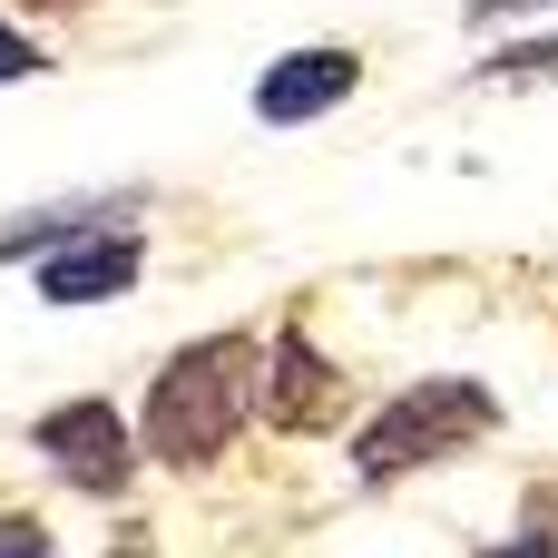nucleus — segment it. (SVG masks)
<instances>
[{
    "instance_id": "nucleus-5",
    "label": "nucleus",
    "mask_w": 558,
    "mask_h": 558,
    "mask_svg": "<svg viewBox=\"0 0 558 558\" xmlns=\"http://www.w3.org/2000/svg\"><path fill=\"white\" fill-rule=\"evenodd\" d=\"M353 88H363V59H353V49H284V59L255 78V118H265V128H314V118H333Z\"/></svg>"
},
{
    "instance_id": "nucleus-6",
    "label": "nucleus",
    "mask_w": 558,
    "mask_h": 558,
    "mask_svg": "<svg viewBox=\"0 0 558 558\" xmlns=\"http://www.w3.org/2000/svg\"><path fill=\"white\" fill-rule=\"evenodd\" d=\"M255 373H275V392H265V422H275V432H314V422H333V402H343V373H333L304 333H284L275 363H255Z\"/></svg>"
},
{
    "instance_id": "nucleus-9",
    "label": "nucleus",
    "mask_w": 558,
    "mask_h": 558,
    "mask_svg": "<svg viewBox=\"0 0 558 558\" xmlns=\"http://www.w3.org/2000/svg\"><path fill=\"white\" fill-rule=\"evenodd\" d=\"M481 558H558V530H520V539H500V549H481Z\"/></svg>"
},
{
    "instance_id": "nucleus-4",
    "label": "nucleus",
    "mask_w": 558,
    "mask_h": 558,
    "mask_svg": "<svg viewBox=\"0 0 558 558\" xmlns=\"http://www.w3.org/2000/svg\"><path fill=\"white\" fill-rule=\"evenodd\" d=\"M39 461L59 471V481H78L88 500H118L128 490V471H137V441H128V422L108 412V402H59V412H39Z\"/></svg>"
},
{
    "instance_id": "nucleus-3",
    "label": "nucleus",
    "mask_w": 558,
    "mask_h": 558,
    "mask_svg": "<svg viewBox=\"0 0 558 558\" xmlns=\"http://www.w3.org/2000/svg\"><path fill=\"white\" fill-rule=\"evenodd\" d=\"M137 265H147V235L128 216H98L39 255V304H118L137 284Z\"/></svg>"
},
{
    "instance_id": "nucleus-10",
    "label": "nucleus",
    "mask_w": 558,
    "mask_h": 558,
    "mask_svg": "<svg viewBox=\"0 0 558 558\" xmlns=\"http://www.w3.org/2000/svg\"><path fill=\"white\" fill-rule=\"evenodd\" d=\"M510 10H539V0H471V20H510Z\"/></svg>"
},
{
    "instance_id": "nucleus-1",
    "label": "nucleus",
    "mask_w": 558,
    "mask_h": 558,
    "mask_svg": "<svg viewBox=\"0 0 558 558\" xmlns=\"http://www.w3.org/2000/svg\"><path fill=\"white\" fill-rule=\"evenodd\" d=\"M255 402V343L245 333H206L186 343L177 363H157L147 383V412H137V461H167V471H206L235 422Z\"/></svg>"
},
{
    "instance_id": "nucleus-2",
    "label": "nucleus",
    "mask_w": 558,
    "mask_h": 558,
    "mask_svg": "<svg viewBox=\"0 0 558 558\" xmlns=\"http://www.w3.org/2000/svg\"><path fill=\"white\" fill-rule=\"evenodd\" d=\"M481 432H500L490 383H471V373H432V383H402V392L363 422L353 471H363V481H402V471H432V461L471 451Z\"/></svg>"
},
{
    "instance_id": "nucleus-8",
    "label": "nucleus",
    "mask_w": 558,
    "mask_h": 558,
    "mask_svg": "<svg viewBox=\"0 0 558 558\" xmlns=\"http://www.w3.org/2000/svg\"><path fill=\"white\" fill-rule=\"evenodd\" d=\"M0 558H49V530L39 520H0Z\"/></svg>"
},
{
    "instance_id": "nucleus-7",
    "label": "nucleus",
    "mask_w": 558,
    "mask_h": 558,
    "mask_svg": "<svg viewBox=\"0 0 558 558\" xmlns=\"http://www.w3.org/2000/svg\"><path fill=\"white\" fill-rule=\"evenodd\" d=\"M49 69V49H29L20 29H0V78H39Z\"/></svg>"
}]
</instances>
